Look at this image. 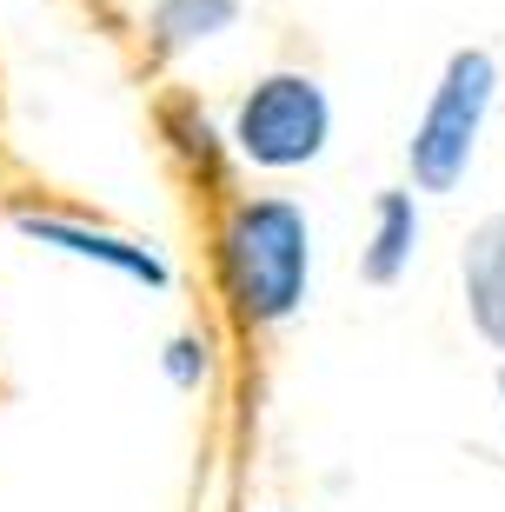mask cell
<instances>
[{"label":"cell","instance_id":"6da1fadb","mask_svg":"<svg viewBox=\"0 0 505 512\" xmlns=\"http://www.w3.org/2000/svg\"><path fill=\"white\" fill-rule=\"evenodd\" d=\"M220 293L240 326H286L313 286V220L286 193H240L213 233Z\"/></svg>","mask_w":505,"mask_h":512},{"label":"cell","instance_id":"ba28073f","mask_svg":"<svg viewBox=\"0 0 505 512\" xmlns=\"http://www.w3.org/2000/svg\"><path fill=\"white\" fill-rule=\"evenodd\" d=\"M160 127H167V140L180 147V160L200 173H220V133H213V120L200 114V100L173 94L167 107H160Z\"/></svg>","mask_w":505,"mask_h":512},{"label":"cell","instance_id":"5b68a950","mask_svg":"<svg viewBox=\"0 0 505 512\" xmlns=\"http://www.w3.org/2000/svg\"><path fill=\"white\" fill-rule=\"evenodd\" d=\"M459 280H466L472 333H479L492 353H505V213H486V220L466 233Z\"/></svg>","mask_w":505,"mask_h":512},{"label":"cell","instance_id":"8992f818","mask_svg":"<svg viewBox=\"0 0 505 512\" xmlns=\"http://www.w3.org/2000/svg\"><path fill=\"white\" fill-rule=\"evenodd\" d=\"M419 233H426V220H419V193L412 187H386L373 200V240L359 247V280L366 286H399L406 266H412V253H419Z\"/></svg>","mask_w":505,"mask_h":512},{"label":"cell","instance_id":"9c48e42d","mask_svg":"<svg viewBox=\"0 0 505 512\" xmlns=\"http://www.w3.org/2000/svg\"><path fill=\"white\" fill-rule=\"evenodd\" d=\"M160 373H167V386H180V393H200V386L213 380V340H206V333H173L167 353H160Z\"/></svg>","mask_w":505,"mask_h":512},{"label":"cell","instance_id":"52a82bcc","mask_svg":"<svg viewBox=\"0 0 505 512\" xmlns=\"http://www.w3.org/2000/svg\"><path fill=\"white\" fill-rule=\"evenodd\" d=\"M246 14V0H153L147 7V40L160 60H180L206 40L233 34V20Z\"/></svg>","mask_w":505,"mask_h":512},{"label":"cell","instance_id":"7a4b0ae2","mask_svg":"<svg viewBox=\"0 0 505 512\" xmlns=\"http://www.w3.org/2000/svg\"><path fill=\"white\" fill-rule=\"evenodd\" d=\"M492 100H499V60L486 47H459L439 67V87H432L426 114L406 140V167L419 193H459L466 187L472 160H479V133L492 120Z\"/></svg>","mask_w":505,"mask_h":512},{"label":"cell","instance_id":"30bf717a","mask_svg":"<svg viewBox=\"0 0 505 512\" xmlns=\"http://www.w3.org/2000/svg\"><path fill=\"white\" fill-rule=\"evenodd\" d=\"M499 406H505V366H499Z\"/></svg>","mask_w":505,"mask_h":512},{"label":"cell","instance_id":"277c9868","mask_svg":"<svg viewBox=\"0 0 505 512\" xmlns=\"http://www.w3.org/2000/svg\"><path fill=\"white\" fill-rule=\"evenodd\" d=\"M14 227L27 233L34 247H54V253H67V260L107 266V273H120V280H133V286H153V293L173 286V266L153 240H133V233H113V227H87V220H67V213H20Z\"/></svg>","mask_w":505,"mask_h":512},{"label":"cell","instance_id":"3957f363","mask_svg":"<svg viewBox=\"0 0 505 512\" xmlns=\"http://www.w3.org/2000/svg\"><path fill=\"white\" fill-rule=\"evenodd\" d=\"M233 153L260 173H300L333 147V94L306 67H273L233 107Z\"/></svg>","mask_w":505,"mask_h":512}]
</instances>
